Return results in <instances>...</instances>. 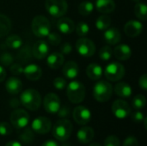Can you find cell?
Wrapping results in <instances>:
<instances>
[{
    "mask_svg": "<svg viewBox=\"0 0 147 146\" xmlns=\"http://www.w3.org/2000/svg\"><path fill=\"white\" fill-rule=\"evenodd\" d=\"M62 73L66 78L74 79L79 73V67L75 61H68L64 65Z\"/></svg>",
    "mask_w": 147,
    "mask_h": 146,
    "instance_id": "21",
    "label": "cell"
},
{
    "mask_svg": "<svg viewBox=\"0 0 147 146\" xmlns=\"http://www.w3.org/2000/svg\"><path fill=\"white\" fill-rule=\"evenodd\" d=\"M94 130L89 126H84L77 133V139L81 144H88L91 142L94 139Z\"/></svg>",
    "mask_w": 147,
    "mask_h": 146,
    "instance_id": "22",
    "label": "cell"
},
{
    "mask_svg": "<svg viewBox=\"0 0 147 146\" xmlns=\"http://www.w3.org/2000/svg\"><path fill=\"white\" fill-rule=\"evenodd\" d=\"M12 133V128L8 122H0V135L8 136Z\"/></svg>",
    "mask_w": 147,
    "mask_h": 146,
    "instance_id": "40",
    "label": "cell"
},
{
    "mask_svg": "<svg viewBox=\"0 0 147 146\" xmlns=\"http://www.w3.org/2000/svg\"><path fill=\"white\" fill-rule=\"evenodd\" d=\"M61 53L64 54H69L72 52V46L69 43V42H65L62 46H61Z\"/></svg>",
    "mask_w": 147,
    "mask_h": 146,
    "instance_id": "46",
    "label": "cell"
},
{
    "mask_svg": "<svg viewBox=\"0 0 147 146\" xmlns=\"http://www.w3.org/2000/svg\"><path fill=\"white\" fill-rule=\"evenodd\" d=\"M5 43L9 48L12 50H17L22 46L23 41H22V39L18 34H11L7 37Z\"/></svg>",
    "mask_w": 147,
    "mask_h": 146,
    "instance_id": "27",
    "label": "cell"
},
{
    "mask_svg": "<svg viewBox=\"0 0 147 146\" xmlns=\"http://www.w3.org/2000/svg\"><path fill=\"white\" fill-rule=\"evenodd\" d=\"M139 145V143H138V140L134 136H129L127 137L125 140H124V143H123V146H138Z\"/></svg>",
    "mask_w": 147,
    "mask_h": 146,
    "instance_id": "45",
    "label": "cell"
},
{
    "mask_svg": "<svg viewBox=\"0 0 147 146\" xmlns=\"http://www.w3.org/2000/svg\"><path fill=\"white\" fill-rule=\"evenodd\" d=\"M113 94V87L107 81H99L93 87V96L99 102H108Z\"/></svg>",
    "mask_w": 147,
    "mask_h": 146,
    "instance_id": "4",
    "label": "cell"
},
{
    "mask_svg": "<svg viewBox=\"0 0 147 146\" xmlns=\"http://www.w3.org/2000/svg\"><path fill=\"white\" fill-rule=\"evenodd\" d=\"M86 74L91 80H99L102 76V68L96 63L90 64L86 69Z\"/></svg>",
    "mask_w": 147,
    "mask_h": 146,
    "instance_id": "25",
    "label": "cell"
},
{
    "mask_svg": "<svg viewBox=\"0 0 147 146\" xmlns=\"http://www.w3.org/2000/svg\"><path fill=\"white\" fill-rule=\"evenodd\" d=\"M134 2H135V3H140V2H141V0H133Z\"/></svg>",
    "mask_w": 147,
    "mask_h": 146,
    "instance_id": "53",
    "label": "cell"
},
{
    "mask_svg": "<svg viewBox=\"0 0 147 146\" xmlns=\"http://www.w3.org/2000/svg\"><path fill=\"white\" fill-rule=\"evenodd\" d=\"M20 104H21L20 101H18L16 98H13V99H11V100H10V102H9V105H10L13 108H18Z\"/></svg>",
    "mask_w": 147,
    "mask_h": 146,
    "instance_id": "48",
    "label": "cell"
},
{
    "mask_svg": "<svg viewBox=\"0 0 147 146\" xmlns=\"http://www.w3.org/2000/svg\"><path fill=\"white\" fill-rule=\"evenodd\" d=\"M139 85L140 87L144 90L146 91L147 90V75L146 74H143L140 79H139Z\"/></svg>",
    "mask_w": 147,
    "mask_h": 146,
    "instance_id": "47",
    "label": "cell"
},
{
    "mask_svg": "<svg viewBox=\"0 0 147 146\" xmlns=\"http://www.w3.org/2000/svg\"><path fill=\"white\" fill-rule=\"evenodd\" d=\"M43 106L48 114H57L60 108V99L54 93H48L44 97Z\"/></svg>",
    "mask_w": 147,
    "mask_h": 146,
    "instance_id": "12",
    "label": "cell"
},
{
    "mask_svg": "<svg viewBox=\"0 0 147 146\" xmlns=\"http://www.w3.org/2000/svg\"><path fill=\"white\" fill-rule=\"evenodd\" d=\"M64 61H65V58L61 52H55L47 55V65L49 66V68L53 70H56L59 68L60 66H62L64 64Z\"/></svg>",
    "mask_w": 147,
    "mask_h": 146,
    "instance_id": "24",
    "label": "cell"
},
{
    "mask_svg": "<svg viewBox=\"0 0 147 146\" xmlns=\"http://www.w3.org/2000/svg\"><path fill=\"white\" fill-rule=\"evenodd\" d=\"M111 24V18L107 15H100L96 21V27L98 30L104 31L109 28Z\"/></svg>",
    "mask_w": 147,
    "mask_h": 146,
    "instance_id": "30",
    "label": "cell"
},
{
    "mask_svg": "<svg viewBox=\"0 0 147 146\" xmlns=\"http://www.w3.org/2000/svg\"><path fill=\"white\" fill-rule=\"evenodd\" d=\"M72 116L74 120L81 126L88 124L91 120L90 110L84 106H78L75 108L72 113Z\"/></svg>",
    "mask_w": 147,
    "mask_h": 146,
    "instance_id": "13",
    "label": "cell"
},
{
    "mask_svg": "<svg viewBox=\"0 0 147 146\" xmlns=\"http://www.w3.org/2000/svg\"><path fill=\"white\" fill-rule=\"evenodd\" d=\"M67 85V83H66V80L64 78V77H56L54 80H53V86L56 89H59V90H63Z\"/></svg>",
    "mask_w": 147,
    "mask_h": 146,
    "instance_id": "39",
    "label": "cell"
},
{
    "mask_svg": "<svg viewBox=\"0 0 147 146\" xmlns=\"http://www.w3.org/2000/svg\"><path fill=\"white\" fill-rule=\"evenodd\" d=\"M113 55V49L109 46H102L99 51V57L103 61H108L112 58Z\"/></svg>",
    "mask_w": 147,
    "mask_h": 146,
    "instance_id": "35",
    "label": "cell"
},
{
    "mask_svg": "<svg viewBox=\"0 0 147 146\" xmlns=\"http://www.w3.org/2000/svg\"><path fill=\"white\" fill-rule=\"evenodd\" d=\"M112 113L118 119H126L131 114V108L124 100H116L112 104Z\"/></svg>",
    "mask_w": 147,
    "mask_h": 146,
    "instance_id": "10",
    "label": "cell"
},
{
    "mask_svg": "<svg viewBox=\"0 0 147 146\" xmlns=\"http://www.w3.org/2000/svg\"><path fill=\"white\" fill-rule=\"evenodd\" d=\"M133 107L136 110H140L145 108L146 104V99L143 95H137L134 97L132 102Z\"/></svg>",
    "mask_w": 147,
    "mask_h": 146,
    "instance_id": "33",
    "label": "cell"
},
{
    "mask_svg": "<svg viewBox=\"0 0 147 146\" xmlns=\"http://www.w3.org/2000/svg\"><path fill=\"white\" fill-rule=\"evenodd\" d=\"M5 146H22V144L17 141H10V142L7 143Z\"/></svg>",
    "mask_w": 147,
    "mask_h": 146,
    "instance_id": "51",
    "label": "cell"
},
{
    "mask_svg": "<svg viewBox=\"0 0 147 146\" xmlns=\"http://www.w3.org/2000/svg\"><path fill=\"white\" fill-rule=\"evenodd\" d=\"M134 11L135 16L138 19L141 21H146L147 19V6L146 3H141V2L136 3Z\"/></svg>",
    "mask_w": 147,
    "mask_h": 146,
    "instance_id": "29",
    "label": "cell"
},
{
    "mask_svg": "<svg viewBox=\"0 0 147 146\" xmlns=\"http://www.w3.org/2000/svg\"><path fill=\"white\" fill-rule=\"evenodd\" d=\"M76 33L80 37H85L90 32V26L85 22H79L75 27Z\"/></svg>",
    "mask_w": 147,
    "mask_h": 146,
    "instance_id": "34",
    "label": "cell"
},
{
    "mask_svg": "<svg viewBox=\"0 0 147 146\" xmlns=\"http://www.w3.org/2000/svg\"><path fill=\"white\" fill-rule=\"evenodd\" d=\"M48 52H49V46L47 42L44 40H38L34 44L32 53L35 59H43L48 55Z\"/></svg>",
    "mask_w": 147,
    "mask_h": 146,
    "instance_id": "15",
    "label": "cell"
},
{
    "mask_svg": "<svg viewBox=\"0 0 147 146\" xmlns=\"http://www.w3.org/2000/svg\"><path fill=\"white\" fill-rule=\"evenodd\" d=\"M14 58L13 56L9 52H4L1 54L0 56V63L4 66H9L13 64Z\"/></svg>",
    "mask_w": 147,
    "mask_h": 146,
    "instance_id": "38",
    "label": "cell"
},
{
    "mask_svg": "<svg viewBox=\"0 0 147 146\" xmlns=\"http://www.w3.org/2000/svg\"><path fill=\"white\" fill-rule=\"evenodd\" d=\"M89 146H102L101 145H99V144H97V143H92V144H90Z\"/></svg>",
    "mask_w": 147,
    "mask_h": 146,
    "instance_id": "52",
    "label": "cell"
},
{
    "mask_svg": "<svg viewBox=\"0 0 147 146\" xmlns=\"http://www.w3.org/2000/svg\"><path fill=\"white\" fill-rule=\"evenodd\" d=\"M23 74L27 79L30 81H37L41 77L42 70L39 65L30 64L23 68Z\"/></svg>",
    "mask_w": 147,
    "mask_h": 146,
    "instance_id": "16",
    "label": "cell"
},
{
    "mask_svg": "<svg viewBox=\"0 0 147 146\" xmlns=\"http://www.w3.org/2000/svg\"><path fill=\"white\" fill-rule=\"evenodd\" d=\"M31 128L38 134H45L50 132L52 128V122L47 117H37L32 121Z\"/></svg>",
    "mask_w": 147,
    "mask_h": 146,
    "instance_id": "11",
    "label": "cell"
},
{
    "mask_svg": "<svg viewBox=\"0 0 147 146\" xmlns=\"http://www.w3.org/2000/svg\"><path fill=\"white\" fill-rule=\"evenodd\" d=\"M47 40L49 42V44H51L52 46H58L60 44L61 42V36L59 34L53 32V33H49V34L47 35Z\"/></svg>",
    "mask_w": 147,
    "mask_h": 146,
    "instance_id": "36",
    "label": "cell"
},
{
    "mask_svg": "<svg viewBox=\"0 0 147 146\" xmlns=\"http://www.w3.org/2000/svg\"><path fill=\"white\" fill-rule=\"evenodd\" d=\"M57 114H58L59 117H60V118H67L70 115V108L67 106H64V107L60 106Z\"/></svg>",
    "mask_w": 147,
    "mask_h": 146,
    "instance_id": "44",
    "label": "cell"
},
{
    "mask_svg": "<svg viewBox=\"0 0 147 146\" xmlns=\"http://www.w3.org/2000/svg\"><path fill=\"white\" fill-rule=\"evenodd\" d=\"M5 77H6V71L2 65H0V83L4 81Z\"/></svg>",
    "mask_w": 147,
    "mask_h": 146,
    "instance_id": "49",
    "label": "cell"
},
{
    "mask_svg": "<svg viewBox=\"0 0 147 146\" xmlns=\"http://www.w3.org/2000/svg\"><path fill=\"white\" fill-rule=\"evenodd\" d=\"M10 123L15 128H25L29 123V114L23 109H16L10 114Z\"/></svg>",
    "mask_w": 147,
    "mask_h": 146,
    "instance_id": "9",
    "label": "cell"
},
{
    "mask_svg": "<svg viewBox=\"0 0 147 146\" xmlns=\"http://www.w3.org/2000/svg\"><path fill=\"white\" fill-rule=\"evenodd\" d=\"M72 132V124L66 118L57 120L53 127V136L60 142L66 141Z\"/></svg>",
    "mask_w": 147,
    "mask_h": 146,
    "instance_id": "2",
    "label": "cell"
},
{
    "mask_svg": "<svg viewBox=\"0 0 147 146\" xmlns=\"http://www.w3.org/2000/svg\"><path fill=\"white\" fill-rule=\"evenodd\" d=\"M41 146H59V145L54 140H47L41 145Z\"/></svg>",
    "mask_w": 147,
    "mask_h": 146,
    "instance_id": "50",
    "label": "cell"
},
{
    "mask_svg": "<svg viewBox=\"0 0 147 146\" xmlns=\"http://www.w3.org/2000/svg\"><path fill=\"white\" fill-rule=\"evenodd\" d=\"M143 31V24L137 20H130L124 25L125 34L131 38L139 36Z\"/></svg>",
    "mask_w": 147,
    "mask_h": 146,
    "instance_id": "14",
    "label": "cell"
},
{
    "mask_svg": "<svg viewBox=\"0 0 147 146\" xmlns=\"http://www.w3.org/2000/svg\"><path fill=\"white\" fill-rule=\"evenodd\" d=\"M19 139L21 140V142H22L23 144H30L33 142L34 139V131L32 130L31 127H26L19 135Z\"/></svg>",
    "mask_w": 147,
    "mask_h": 146,
    "instance_id": "32",
    "label": "cell"
},
{
    "mask_svg": "<svg viewBox=\"0 0 147 146\" xmlns=\"http://www.w3.org/2000/svg\"><path fill=\"white\" fill-rule=\"evenodd\" d=\"M45 8L52 16L60 18L66 14L68 4L66 0H46Z\"/></svg>",
    "mask_w": 147,
    "mask_h": 146,
    "instance_id": "6",
    "label": "cell"
},
{
    "mask_svg": "<svg viewBox=\"0 0 147 146\" xmlns=\"http://www.w3.org/2000/svg\"><path fill=\"white\" fill-rule=\"evenodd\" d=\"M5 89L9 94L17 95L22 89V83L16 77H11L8 78L5 83Z\"/></svg>",
    "mask_w": 147,
    "mask_h": 146,
    "instance_id": "18",
    "label": "cell"
},
{
    "mask_svg": "<svg viewBox=\"0 0 147 146\" xmlns=\"http://www.w3.org/2000/svg\"><path fill=\"white\" fill-rule=\"evenodd\" d=\"M20 102L27 109L36 111L41 105V96L37 90L34 89H28L21 94Z\"/></svg>",
    "mask_w": 147,
    "mask_h": 146,
    "instance_id": "1",
    "label": "cell"
},
{
    "mask_svg": "<svg viewBox=\"0 0 147 146\" xmlns=\"http://www.w3.org/2000/svg\"><path fill=\"white\" fill-rule=\"evenodd\" d=\"M10 71L15 76H19L23 73V67L20 64H12L10 65Z\"/></svg>",
    "mask_w": 147,
    "mask_h": 146,
    "instance_id": "42",
    "label": "cell"
},
{
    "mask_svg": "<svg viewBox=\"0 0 147 146\" xmlns=\"http://www.w3.org/2000/svg\"><path fill=\"white\" fill-rule=\"evenodd\" d=\"M104 40L106 43H108L110 46H114L118 44L121 40V32L117 28H109L106 30H104Z\"/></svg>",
    "mask_w": 147,
    "mask_h": 146,
    "instance_id": "17",
    "label": "cell"
},
{
    "mask_svg": "<svg viewBox=\"0 0 147 146\" xmlns=\"http://www.w3.org/2000/svg\"><path fill=\"white\" fill-rule=\"evenodd\" d=\"M104 74L108 80L117 82L123 78L125 75V67L121 63L112 62L105 67Z\"/></svg>",
    "mask_w": 147,
    "mask_h": 146,
    "instance_id": "7",
    "label": "cell"
},
{
    "mask_svg": "<svg viewBox=\"0 0 147 146\" xmlns=\"http://www.w3.org/2000/svg\"><path fill=\"white\" fill-rule=\"evenodd\" d=\"M113 53L117 59L125 61L131 58L132 50L129 46L126 44H120L115 46V48L113 51Z\"/></svg>",
    "mask_w": 147,
    "mask_h": 146,
    "instance_id": "20",
    "label": "cell"
},
{
    "mask_svg": "<svg viewBox=\"0 0 147 146\" xmlns=\"http://www.w3.org/2000/svg\"><path fill=\"white\" fill-rule=\"evenodd\" d=\"M63 146H70V145H67V144H65Z\"/></svg>",
    "mask_w": 147,
    "mask_h": 146,
    "instance_id": "54",
    "label": "cell"
},
{
    "mask_svg": "<svg viewBox=\"0 0 147 146\" xmlns=\"http://www.w3.org/2000/svg\"><path fill=\"white\" fill-rule=\"evenodd\" d=\"M104 146H121V143L116 136L111 135L104 140Z\"/></svg>",
    "mask_w": 147,
    "mask_h": 146,
    "instance_id": "41",
    "label": "cell"
},
{
    "mask_svg": "<svg viewBox=\"0 0 147 146\" xmlns=\"http://www.w3.org/2000/svg\"><path fill=\"white\" fill-rule=\"evenodd\" d=\"M115 94L122 98H129L132 96V88L131 86L125 82H120L115 86Z\"/></svg>",
    "mask_w": 147,
    "mask_h": 146,
    "instance_id": "26",
    "label": "cell"
},
{
    "mask_svg": "<svg viewBox=\"0 0 147 146\" xmlns=\"http://www.w3.org/2000/svg\"><path fill=\"white\" fill-rule=\"evenodd\" d=\"M18 59L22 61V62H27L31 59V52L29 50L28 47L25 46L23 48H22L18 53Z\"/></svg>",
    "mask_w": 147,
    "mask_h": 146,
    "instance_id": "37",
    "label": "cell"
},
{
    "mask_svg": "<svg viewBox=\"0 0 147 146\" xmlns=\"http://www.w3.org/2000/svg\"><path fill=\"white\" fill-rule=\"evenodd\" d=\"M131 119L135 123H140V122H143V120L145 119V116H144V114L142 112L136 111V112H134V114H131Z\"/></svg>",
    "mask_w": 147,
    "mask_h": 146,
    "instance_id": "43",
    "label": "cell"
},
{
    "mask_svg": "<svg viewBox=\"0 0 147 146\" xmlns=\"http://www.w3.org/2000/svg\"><path fill=\"white\" fill-rule=\"evenodd\" d=\"M31 28L34 34L37 37H46L51 32V24L49 20L44 15H36L31 23Z\"/></svg>",
    "mask_w": 147,
    "mask_h": 146,
    "instance_id": "5",
    "label": "cell"
},
{
    "mask_svg": "<svg viewBox=\"0 0 147 146\" xmlns=\"http://www.w3.org/2000/svg\"><path fill=\"white\" fill-rule=\"evenodd\" d=\"M95 7L102 14H109L115 9L116 4L114 0H96Z\"/></svg>",
    "mask_w": 147,
    "mask_h": 146,
    "instance_id": "23",
    "label": "cell"
},
{
    "mask_svg": "<svg viewBox=\"0 0 147 146\" xmlns=\"http://www.w3.org/2000/svg\"><path fill=\"white\" fill-rule=\"evenodd\" d=\"M76 49L78 54L85 58H90L96 52V46L94 42L86 37H81L77 40Z\"/></svg>",
    "mask_w": 147,
    "mask_h": 146,
    "instance_id": "8",
    "label": "cell"
},
{
    "mask_svg": "<svg viewBox=\"0 0 147 146\" xmlns=\"http://www.w3.org/2000/svg\"><path fill=\"white\" fill-rule=\"evenodd\" d=\"M78 12L81 15L88 16L94 10V4L90 1H84L78 5Z\"/></svg>",
    "mask_w": 147,
    "mask_h": 146,
    "instance_id": "31",
    "label": "cell"
},
{
    "mask_svg": "<svg viewBox=\"0 0 147 146\" xmlns=\"http://www.w3.org/2000/svg\"><path fill=\"white\" fill-rule=\"evenodd\" d=\"M66 94L71 103H81L85 97V87L79 81H72L66 87Z\"/></svg>",
    "mask_w": 147,
    "mask_h": 146,
    "instance_id": "3",
    "label": "cell"
},
{
    "mask_svg": "<svg viewBox=\"0 0 147 146\" xmlns=\"http://www.w3.org/2000/svg\"><path fill=\"white\" fill-rule=\"evenodd\" d=\"M11 21L5 15L0 14V38L7 35L11 29Z\"/></svg>",
    "mask_w": 147,
    "mask_h": 146,
    "instance_id": "28",
    "label": "cell"
},
{
    "mask_svg": "<svg viewBox=\"0 0 147 146\" xmlns=\"http://www.w3.org/2000/svg\"><path fill=\"white\" fill-rule=\"evenodd\" d=\"M57 28L60 33L70 34L75 30V24L74 22L68 17H60L57 22Z\"/></svg>",
    "mask_w": 147,
    "mask_h": 146,
    "instance_id": "19",
    "label": "cell"
}]
</instances>
